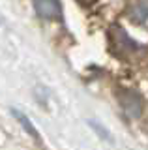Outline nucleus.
Masks as SVG:
<instances>
[{
	"mask_svg": "<svg viewBox=\"0 0 148 150\" xmlns=\"http://www.w3.org/2000/svg\"><path fill=\"white\" fill-rule=\"evenodd\" d=\"M120 103H122L124 111L128 112L131 118H137V116H141V98L137 96V94L126 90L120 96Z\"/></svg>",
	"mask_w": 148,
	"mask_h": 150,
	"instance_id": "nucleus-2",
	"label": "nucleus"
},
{
	"mask_svg": "<svg viewBox=\"0 0 148 150\" xmlns=\"http://www.w3.org/2000/svg\"><path fill=\"white\" fill-rule=\"evenodd\" d=\"M34 8H36V13L41 19H47V21H58V19H62L60 0H34Z\"/></svg>",
	"mask_w": 148,
	"mask_h": 150,
	"instance_id": "nucleus-1",
	"label": "nucleus"
},
{
	"mask_svg": "<svg viewBox=\"0 0 148 150\" xmlns=\"http://www.w3.org/2000/svg\"><path fill=\"white\" fill-rule=\"evenodd\" d=\"M11 112H13V116H15V118H17V120H19V124L23 126V128H25L26 131H28V133H30V135H32V137H34L36 141H39V133H38V131H36V129H34V126H32V124H30V120H28V118H26V116H25V115H23V112H21V111H15V109H13Z\"/></svg>",
	"mask_w": 148,
	"mask_h": 150,
	"instance_id": "nucleus-4",
	"label": "nucleus"
},
{
	"mask_svg": "<svg viewBox=\"0 0 148 150\" xmlns=\"http://www.w3.org/2000/svg\"><path fill=\"white\" fill-rule=\"evenodd\" d=\"M81 2H82V4H92L94 0H81Z\"/></svg>",
	"mask_w": 148,
	"mask_h": 150,
	"instance_id": "nucleus-5",
	"label": "nucleus"
},
{
	"mask_svg": "<svg viewBox=\"0 0 148 150\" xmlns=\"http://www.w3.org/2000/svg\"><path fill=\"white\" fill-rule=\"evenodd\" d=\"M131 19L135 23H144L148 19V0H141L131 11Z\"/></svg>",
	"mask_w": 148,
	"mask_h": 150,
	"instance_id": "nucleus-3",
	"label": "nucleus"
}]
</instances>
